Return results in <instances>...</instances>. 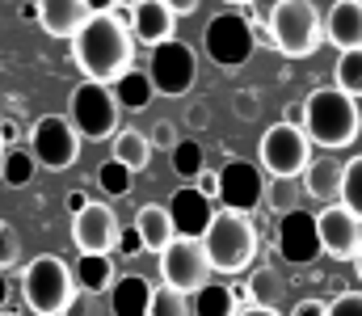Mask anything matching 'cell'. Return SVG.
I'll use <instances>...</instances> for the list:
<instances>
[{
    "label": "cell",
    "mask_w": 362,
    "mask_h": 316,
    "mask_svg": "<svg viewBox=\"0 0 362 316\" xmlns=\"http://www.w3.org/2000/svg\"><path fill=\"white\" fill-rule=\"evenodd\" d=\"M72 64L85 81L118 85L135 64V34L118 13H93L85 30L72 38Z\"/></svg>",
    "instance_id": "obj_1"
},
{
    "label": "cell",
    "mask_w": 362,
    "mask_h": 316,
    "mask_svg": "<svg viewBox=\"0 0 362 316\" xmlns=\"http://www.w3.org/2000/svg\"><path fill=\"white\" fill-rule=\"evenodd\" d=\"M303 131L320 148H350L362 135V110L358 98H350L337 85L312 89L303 98Z\"/></svg>",
    "instance_id": "obj_2"
},
{
    "label": "cell",
    "mask_w": 362,
    "mask_h": 316,
    "mask_svg": "<svg viewBox=\"0 0 362 316\" xmlns=\"http://www.w3.org/2000/svg\"><path fill=\"white\" fill-rule=\"evenodd\" d=\"M202 245H206V253H211L215 274H245V270L257 262L262 236H257L253 215L219 207L215 223H211V228H206V236H202Z\"/></svg>",
    "instance_id": "obj_3"
},
{
    "label": "cell",
    "mask_w": 362,
    "mask_h": 316,
    "mask_svg": "<svg viewBox=\"0 0 362 316\" xmlns=\"http://www.w3.org/2000/svg\"><path fill=\"white\" fill-rule=\"evenodd\" d=\"M266 21H270V47L286 59H308L320 51V42H329L325 17L312 0H278Z\"/></svg>",
    "instance_id": "obj_4"
},
{
    "label": "cell",
    "mask_w": 362,
    "mask_h": 316,
    "mask_svg": "<svg viewBox=\"0 0 362 316\" xmlns=\"http://www.w3.org/2000/svg\"><path fill=\"white\" fill-rule=\"evenodd\" d=\"M76 291L81 287H76L68 262L55 257V253H42L21 270V295H25L34 316H64L68 304L76 300Z\"/></svg>",
    "instance_id": "obj_5"
},
{
    "label": "cell",
    "mask_w": 362,
    "mask_h": 316,
    "mask_svg": "<svg viewBox=\"0 0 362 316\" xmlns=\"http://www.w3.org/2000/svg\"><path fill=\"white\" fill-rule=\"evenodd\" d=\"M68 118H72V127L81 131V139L101 144V139H114V135L122 131V127H118L122 102H118L114 85L81 81V85L72 89V98H68Z\"/></svg>",
    "instance_id": "obj_6"
},
{
    "label": "cell",
    "mask_w": 362,
    "mask_h": 316,
    "mask_svg": "<svg viewBox=\"0 0 362 316\" xmlns=\"http://www.w3.org/2000/svg\"><path fill=\"white\" fill-rule=\"evenodd\" d=\"M202 47L211 55L215 68H245L253 59V47H257V25H253V13H215L206 21V34H202Z\"/></svg>",
    "instance_id": "obj_7"
},
{
    "label": "cell",
    "mask_w": 362,
    "mask_h": 316,
    "mask_svg": "<svg viewBox=\"0 0 362 316\" xmlns=\"http://www.w3.org/2000/svg\"><path fill=\"white\" fill-rule=\"evenodd\" d=\"M262 169L270 177H303V169L312 165V139L299 122H274L262 135Z\"/></svg>",
    "instance_id": "obj_8"
},
{
    "label": "cell",
    "mask_w": 362,
    "mask_h": 316,
    "mask_svg": "<svg viewBox=\"0 0 362 316\" xmlns=\"http://www.w3.org/2000/svg\"><path fill=\"white\" fill-rule=\"evenodd\" d=\"M30 152L42 169L64 173L81 160V131L72 127L68 114H42L30 131Z\"/></svg>",
    "instance_id": "obj_9"
},
{
    "label": "cell",
    "mask_w": 362,
    "mask_h": 316,
    "mask_svg": "<svg viewBox=\"0 0 362 316\" xmlns=\"http://www.w3.org/2000/svg\"><path fill=\"white\" fill-rule=\"evenodd\" d=\"M215 266H211V253L198 236H177L165 253H160V283L177 287V291H202L211 283Z\"/></svg>",
    "instance_id": "obj_10"
},
{
    "label": "cell",
    "mask_w": 362,
    "mask_h": 316,
    "mask_svg": "<svg viewBox=\"0 0 362 316\" xmlns=\"http://www.w3.org/2000/svg\"><path fill=\"white\" fill-rule=\"evenodd\" d=\"M152 81H156V93L160 98H185L198 81V55L189 42L181 38H169L165 47L152 51Z\"/></svg>",
    "instance_id": "obj_11"
},
{
    "label": "cell",
    "mask_w": 362,
    "mask_h": 316,
    "mask_svg": "<svg viewBox=\"0 0 362 316\" xmlns=\"http://www.w3.org/2000/svg\"><path fill=\"white\" fill-rule=\"evenodd\" d=\"M320 223V245L333 262H354L362 253V219L341 203H329V207L316 215Z\"/></svg>",
    "instance_id": "obj_12"
},
{
    "label": "cell",
    "mask_w": 362,
    "mask_h": 316,
    "mask_svg": "<svg viewBox=\"0 0 362 316\" xmlns=\"http://www.w3.org/2000/svg\"><path fill=\"white\" fill-rule=\"evenodd\" d=\"M274 245H278V253H282L291 266H308V262H316V257L325 253L316 215H303V211L282 215V219H278V232H274Z\"/></svg>",
    "instance_id": "obj_13"
},
{
    "label": "cell",
    "mask_w": 362,
    "mask_h": 316,
    "mask_svg": "<svg viewBox=\"0 0 362 316\" xmlns=\"http://www.w3.org/2000/svg\"><path fill=\"white\" fill-rule=\"evenodd\" d=\"M219 182H223V194H219V207L228 211H249L257 207V203H266V173L253 165V160H228L223 169H219Z\"/></svg>",
    "instance_id": "obj_14"
},
{
    "label": "cell",
    "mask_w": 362,
    "mask_h": 316,
    "mask_svg": "<svg viewBox=\"0 0 362 316\" xmlns=\"http://www.w3.org/2000/svg\"><path fill=\"white\" fill-rule=\"evenodd\" d=\"M118 240H122L118 215L105 203H89L81 215H72V245L81 253H114Z\"/></svg>",
    "instance_id": "obj_15"
},
{
    "label": "cell",
    "mask_w": 362,
    "mask_h": 316,
    "mask_svg": "<svg viewBox=\"0 0 362 316\" xmlns=\"http://www.w3.org/2000/svg\"><path fill=\"white\" fill-rule=\"evenodd\" d=\"M177 13L165 4V0H139L135 8H131V34H135V42H144V47H165L169 38H177Z\"/></svg>",
    "instance_id": "obj_16"
},
{
    "label": "cell",
    "mask_w": 362,
    "mask_h": 316,
    "mask_svg": "<svg viewBox=\"0 0 362 316\" xmlns=\"http://www.w3.org/2000/svg\"><path fill=\"white\" fill-rule=\"evenodd\" d=\"M93 17L89 0H34V21L51 34V38H76Z\"/></svg>",
    "instance_id": "obj_17"
},
{
    "label": "cell",
    "mask_w": 362,
    "mask_h": 316,
    "mask_svg": "<svg viewBox=\"0 0 362 316\" xmlns=\"http://www.w3.org/2000/svg\"><path fill=\"white\" fill-rule=\"evenodd\" d=\"M169 211H173V219H177V232L181 236H206V228L215 223V215H219V203H211L198 186H181L177 194L169 199Z\"/></svg>",
    "instance_id": "obj_18"
},
{
    "label": "cell",
    "mask_w": 362,
    "mask_h": 316,
    "mask_svg": "<svg viewBox=\"0 0 362 316\" xmlns=\"http://www.w3.org/2000/svg\"><path fill=\"white\" fill-rule=\"evenodd\" d=\"M303 194L316 203H341V182H346V160L337 156H312V165L303 169Z\"/></svg>",
    "instance_id": "obj_19"
},
{
    "label": "cell",
    "mask_w": 362,
    "mask_h": 316,
    "mask_svg": "<svg viewBox=\"0 0 362 316\" xmlns=\"http://www.w3.org/2000/svg\"><path fill=\"white\" fill-rule=\"evenodd\" d=\"M325 34L337 51H358L362 47V0H333L325 13Z\"/></svg>",
    "instance_id": "obj_20"
},
{
    "label": "cell",
    "mask_w": 362,
    "mask_h": 316,
    "mask_svg": "<svg viewBox=\"0 0 362 316\" xmlns=\"http://www.w3.org/2000/svg\"><path fill=\"white\" fill-rule=\"evenodd\" d=\"M135 228H139V236H144V245H148V253H165L173 240H177V219H173V211L160 207V203H144V207L135 211Z\"/></svg>",
    "instance_id": "obj_21"
},
{
    "label": "cell",
    "mask_w": 362,
    "mask_h": 316,
    "mask_svg": "<svg viewBox=\"0 0 362 316\" xmlns=\"http://www.w3.org/2000/svg\"><path fill=\"white\" fill-rule=\"evenodd\" d=\"M152 283L144 274H122L110 291V312L114 316H148L152 312Z\"/></svg>",
    "instance_id": "obj_22"
},
{
    "label": "cell",
    "mask_w": 362,
    "mask_h": 316,
    "mask_svg": "<svg viewBox=\"0 0 362 316\" xmlns=\"http://www.w3.org/2000/svg\"><path fill=\"white\" fill-rule=\"evenodd\" d=\"M110 148H114V160H122L127 169H135V173H144L148 165H152V135H144V131H135V127H122L114 139H110Z\"/></svg>",
    "instance_id": "obj_23"
},
{
    "label": "cell",
    "mask_w": 362,
    "mask_h": 316,
    "mask_svg": "<svg viewBox=\"0 0 362 316\" xmlns=\"http://www.w3.org/2000/svg\"><path fill=\"white\" fill-rule=\"evenodd\" d=\"M189 300H194V316H240V295L232 283H206Z\"/></svg>",
    "instance_id": "obj_24"
},
{
    "label": "cell",
    "mask_w": 362,
    "mask_h": 316,
    "mask_svg": "<svg viewBox=\"0 0 362 316\" xmlns=\"http://www.w3.org/2000/svg\"><path fill=\"white\" fill-rule=\"evenodd\" d=\"M76 283H81V291H93V295H101V291H114L118 274H114V262H110V253H81Z\"/></svg>",
    "instance_id": "obj_25"
},
{
    "label": "cell",
    "mask_w": 362,
    "mask_h": 316,
    "mask_svg": "<svg viewBox=\"0 0 362 316\" xmlns=\"http://www.w3.org/2000/svg\"><path fill=\"white\" fill-rule=\"evenodd\" d=\"M114 93H118L122 110H144V105H152V98H156V81H152V72L131 68V72L114 85Z\"/></svg>",
    "instance_id": "obj_26"
},
{
    "label": "cell",
    "mask_w": 362,
    "mask_h": 316,
    "mask_svg": "<svg viewBox=\"0 0 362 316\" xmlns=\"http://www.w3.org/2000/svg\"><path fill=\"white\" fill-rule=\"evenodd\" d=\"M169 165H173V173H177L185 186H189V182H198V177L206 173V156H202V144H198V139H181L177 148L169 152Z\"/></svg>",
    "instance_id": "obj_27"
},
{
    "label": "cell",
    "mask_w": 362,
    "mask_h": 316,
    "mask_svg": "<svg viewBox=\"0 0 362 316\" xmlns=\"http://www.w3.org/2000/svg\"><path fill=\"white\" fill-rule=\"evenodd\" d=\"M299 199H303V182L299 177H270V186H266V207L282 219V215H291V211H299Z\"/></svg>",
    "instance_id": "obj_28"
},
{
    "label": "cell",
    "mask_w": 362,
    "mask_h": 316,
    "mask_svg": "<svg viewBox=\"0 0 362 316\" xmlns=\"http://www.w3.org/2000/svg\"><path fill=\"white\" fill-rule=\"evenodd\" d=\"M34 169H42V165L34 160L30 148H4V186H8V190L30 186V182H34Z\"/></svg>",
    "instance_id": "obj_29"
},
{
    "label": "cell",
    "mask_w": 362,
    "mask_h": 316,
    "mask_svg": "<svg viewBox=\"0 0 362 316\" xmlns=\"http://www.w3.org/2000/svg\"><path fill=\"white\" fill-rule=\"evenodd\" d=\"M333 85L362 102V47L358 51H341V55H337V64H333Z\"/></svg>",
    "instance_id": "obj_30"
},
{
    "label": "cell",
    "mask_w": 362,
    "mask_h": 316,
    "mask_svg": "<svg viewBox=\"0 0 362 316\" xmlns=\"http://www.w3.org/2000/svg\"><path fill=\"white\" fill-rule=\"evenodd\" d=\"M148 316H194V300H189V291H177V287L160 283L152 291V312Z\"/></svg>",
    "instance_id": "obj_31"
},
{
    "label": "cell",
    "mask_w": 362,
    "mask_h": 316,
    "mask_svg": "<svg viewBox=\"0 0 362 316\" xmlns=\"http://www.w3.org/2000/svg\"><path fill=\"white\" fill-rule=\"evenodd\" d=\"M97 186L110 194V199H122V194H131V186H135V169H127L122 160H105L101 169H97Z\"/></svg>",
    "instance_id": "obj_32"
},
{
    "label": "cell",
    "mask_w": 362,
    "mask_h": 316,
    "mask_svg": "<svg viewBox=\"0 0 362 316\" xmlns=\"http://www.w3.org/2000/svg\"><path fill=\"white\" fill-rule=\"evenodd\" d=\"M341 207H350L362 219V152L346 160V182H341Z\"/></svg>",
    "instance_id": "obj_33"
},
{
    "label": "cell",
    "mask_w": 362,
    "mask_h": 316,
    "mask_svg": "<svg viewBox=\"0 0 362 316\" xmlns=\"http://www.w3.org/2000/svg\"><path fill=\"white\" fill-rule=\"evenodd\" d=\"M0 240H4V249H0V266H4V270H13V266L21 262V240H17L13 223H0Z\"/></svg>",
    "instance_id": "obj_34"
},
{
    "label": "cell",
    "mask_w": 362,
    "mask_h": 316,
    "mask_svg": "<svg viewBox=\"0 0 362 316\" xmlns=\"http://www.w3.org/2000/svg\"><path fill=\"white\" fill-rule=\"evenodd\" d=\"M177 144H181L177 122H169V118H165V122H156V127H152V148H156V152H173Z\"/></svg>",
    "instance_id": "obj_35"
},
{
    "label": "cell",
    "mask_w": 362,
    "mask_h": 316,
    "mask_svg": "<svg viewBox=\"0 0 362 316\" xmlns=\"http://www.w3.org/2000/svg\"><path fill=\"white\" fill-rule=\"evenodd\" d=\"M329 316H362V291H341L329 300Z\"/></svg>",
    "instance_id": "obj_36"
},
{
    "label": "cell",
    "mask_w": 362,
    "mask_h": 316,
    "mask_svg": "<svg viewBox=\"0 0 362 316\" xmlns=\"http://www.w3.org/2000/svg\"><path fill=\"white\" fill-rule=\"evenodd\" d=\"M118 253H122V257H139V253H148V245H144V236H139V228H135V223H131V228H122Z\"/></svg>",
    "instance_id": "obj_37"
},
{
    "label": "cell",
    "mask_w": 362,
    "mask_h": 316,
    "mask_svg": "<svg viewBox=\"0 0 362 316\" xmlns=\"http://www.w3.org/2000/svg\"><path fill=\"white\" fill-rule=\"evenodd\" d=\"M64 316H97V295L93 291H76V300L68 304Z\"/></svg>",
    "instance_id": "obj_38"
},
{
    "label": "cell",
    "mask_w": 362,
    "mask_h": 316,
    "mask_svg": "<svg viewBox=\"0 0 362 316\" xmlns=\"http://www.w3.org/2000/svg\"><path fill=\"white\" fill-rule=\"evenodd\" d=\"M194 186H198V190H202L211 203H219V194H223V182H219V173H211V169H206V173L194 182Z\"/></svg>",
    "instance_id": "obj_39"
},
{
    "label": "cell",
    "mask_w": 362,
    "mask_h": 316,
    "mask_svg": "<svg viewBox=\"0 0 362 316\" xmlns=\"http://www.w3.org/2000/svg\"><path fill=\"white\" fill-rule=\"evenodd\" d=\"M0 139H4V148H17V144H21V127H17L13 114H4V122H0Z\"/></svg>",
    "instance_id": "obj_40"
},
{
    "label": "cell",
    "mask_w": 362,
    "mask_h": 316,
    "mask_svg": "<svg viewBox=\"0 0 362 316\" xmlns=\"http://www.w3.org/2000/svg\"><path fill=\"white\" fill-rule=\"evenodd\" d=\"M291 316H329V304L325 300H299L291 308Z\"/></svg>",
    "instance_id": "obj_41"
},
{
    "label": "cell",
    "mask_w": 362,
    "mask_h": 316,
    "mask_svg": "<svg viewBox=\"0 0 362 316\" xmlns=\"http://www.w3.org/2000/svg\"><path fill=\"white\" fill-rule=\"evenodd\" d=\"M165 4H169L177 17H189V13H198V4H202V0H165Z\"/></svg>",
    "instance_id": "obj_42"
},
{
    "label": "cell",
    "mask_w": 362,
    "mask_h": 316,
    "mask_svg": "<svg viewBox=\"0 0 362 316\" xmlns=\"http://www.w3.org/2000/svg\"><path fill=\"white\" fill-rule=\"evenodd\" d=\"M240 316H282V312L270 308V304H249V308H240Z\"/></svg>",
    "instance_id": "obj_43"
},
{
    "label": "cell",
    "mask_w": 362,
    "mask_h": 316,
    "mask_svg": "<svg viewBox=\"0 0 362 316\" xmlns=\"http://www.w3.org/2000/svg\"><path fill=\"white\" fill-rule=\"evenodd\" d=\"M206 122H211V110H206V105H194V114H189V127H198V131H202Z\"/></svg>",
    "instance_id": "obj_44"
},
{
    "label": "cell",
    "mask_w": 362,
    "mask_h": 316,
    "mask_svg": "<svg viewBox=\"0 0 362 316\" xmlns=\"http://www.w3.org/2000/svg\"><path fill=\"white\" fill-rule=\"evenodd\" d=\"M85 207H89V199H85L81 190H72V194H68V211H72V215H81Z\"/></svg>",
    "instance_id": "obj_45"
},
{
    "label": "cell",
    "mask_w": 362,
    "mask_h": 316,
    "mask_svg": "<svg viewBox=\"0 0 362 316\" xmlns=\"http://www.w3.org/2000/svg\"><path fill=\"white\" fill-rule=\"evenodd\" d=\"M89 8H93V13H114V8H118V0H89Z\"/></svg>",
    "instance_id": "obj_46"
},
{
    "label": "cell",
    "mask_w": 362,
    "mask_h": 316,
    "mask_svg": "<svg viewBox=\"0 0 362 316\" xmlns=\"http://www.w3.org/2000/svg\"><path fill=\"white\" fill-rule=\"evenodd\" d=\"M135 4H139V0H118V8H122V13H131Z\"/></svg>",
    "instance_id": "obj_47"
},
{
    "label": "cell",
    "mask_w": 362,
    "mask_h": 316,
    "mask_svg": "<svg viewBox=\"0 0 362 316\" xmlns=\"http://www.w3.org/2000/svg\"><path fill=\"white\" fill-rule=\"evenodd\" d=\"M223 4H232V8H245V4H257V0H223Z\"/></svg>",
    "instance_id": "obj_48"
},
{
    "label": "cell",
    "mask_w": 362,
    "mask_h": 316,
    "mask_svg": "<svg viewBox=\"0 0 362 316\" xmlns=\"http://www.w3.org/2000/svg\"><path fill=\"white\" fill-rule=\"evenodd\" d=\"M354 270H358V283H362V253L354 257Z\"/></svg>",
    "instance_id": "obj_49"
}]
</instances>
